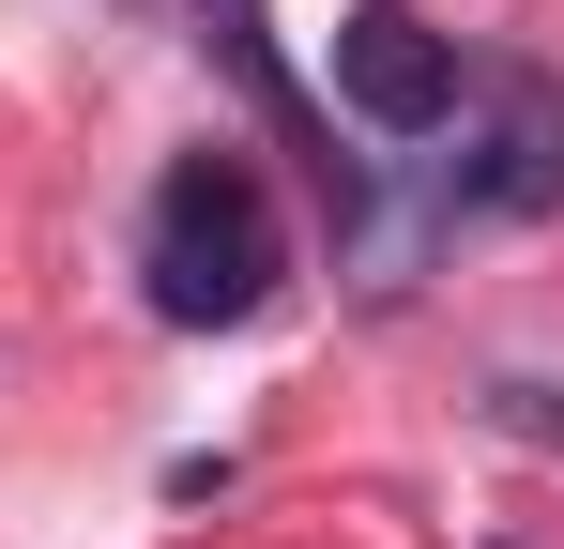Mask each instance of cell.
Instances as JSON below:
<instances>
[{
    "label": "cell",
    "mask_w": 564,
    "mask_h": 549,
    "mask_svg": "<svg viewBox=\"0 0 564 549\" xmlns=\"http://www.w3.org/2000/svg\"><path fill=\"white\" fill-rule=\"evenodd\" d=\"M138 274H153V321H184V336L260 321V305H275V214H260V183L229 169V153H184V169L153 183Z\"/></svg>",
    "instance_id": "1"
},
{
    "label": "cell",
    "mask_w": 564,
    "mask_h": 549,
    "mask_svg": "<svg viewBox=\"0 0 564 549\" xmlns=\"http://www.w3.org/2000/svg\"><path fill=\"white\" fill-rule=\"evenodd\" d=\"M336 107L381 138H443L458 122V31H427L412 0H351L336 15Z\"/></svg>",
    "instance_id": "2"
},
{
    "label": "cell",
    "mask_w": 564,
    "mask_h": 549,
    "mask_svg": "<svg viewBox=\"0 0 564 549\" xmlns=\"http://www.w3.org/2000/svg\"><path fill=\"white\" fill-rule=\"evenodd\" d=\"M458 214H488V229H534V214H564V77H488V122H473L458 153Z\"/></svg>",
    "instance_id": "3"
},
{
    "label": "cell",
    "mask_w": 564,
    "mask_h": 549,
    "mask_svg": "<svg viewBox=\"0 0 564 549\" xmlns=\"http://www.w3.org/2000/svg\"><path fill=\"white\" fill-rule=\"evenodd\" d=\"M198 15H214V62H229V77H245V92H260V107H275L290 138H321V122H305V92L275 77V46H260V0H198Z\"/></svg>",
    "instance_id": "4"
}]
</instances>
